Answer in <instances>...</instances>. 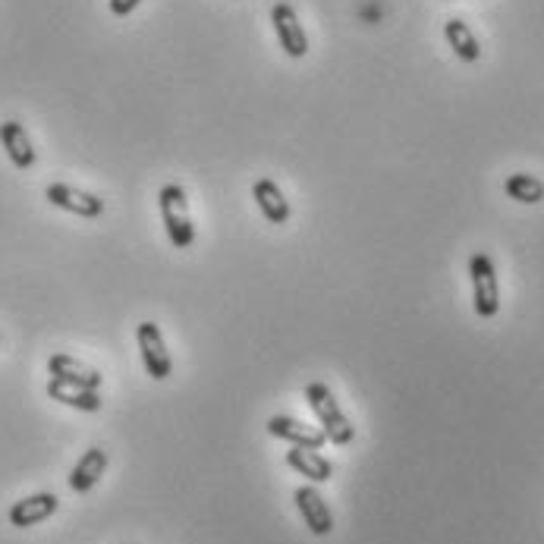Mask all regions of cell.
Segmentation results:
<instances>
[{
  "label": "cell",
  "mask_w": 544,
  "mask_h": 544,
  "mask_svg": "<svg viewBox=\"0 0 544 544\" xmlns=\"http://www.w3.org/2000/svg\"><path fill=\"white\" fill-rule=\"evenodd\" d=\"M306 400H309L312 412L318 416V425H321V431H324V438H328L331 444H337V447L353 444L356 428H353L350 419L343 416V409H340V403L334 400V394L328 390V384L312 381V384L306 387Z\"/></svg>",
  "instance_id": "1"
},
{
  "label": "cell",
  "mask_w": 544,
  "mask_h": 544,
  "mask_svg": "<svg viewBox=\"0 0 544 544\" xmlns=\"http://www.w3.org/2000/svg\"><path fill=\"white\" fill-rule=\"evenodd\" d=\"M158 205H161V221H164L170 243L177 249H189L195 243V224L189 217V202H186L183 186H177V183L161 186Z\"/></svg>",
  "instance_id": "2"
},
{
  "label": "cell",
  "mask_w": 544,
  "mask_h": 544,
  "mask_svg": "<svg viewBox=\"0 0 544 544\" xmlns=\"http://www.w3.org/2000/svg\"><path fill=\"white\" fill-rule=\"evenodd\" d=\"M469 277H472V306L478 318H494L500 312V287L494 261L485 252H475L469 258Z\"/></svg>",
  "instance_id": "3"
},
{
  "label": "cell",
  "mask_w": 544,
  "mask_h": 544,
  "mask_svg": "<svg viewBox=\"0 0 544 544\" xmlns=\"http://www.w3.org/2000/svg\"><path fill=\"white\" fill-rule=\"evenodd\" d=\"M136 340H139V350H142V365L148 378L155 381H164L173 375V359L167 353V343H164V334L155 321H142L136 328Z\"/></svg>",
  "instance_id": "4"
},
{
  "label": "cell",
  "mask_w": 544,
  "mask_h": 544,
  "mask_svg": "<svg viewBox=\"0 0 544 544\" xmlns=\"http://www.w3.org/2000/svg\"><path fill=\"white\" fill-rule=\"evenodd\" d=\"M271 23H274L277 41H280V48H284L287 57L299 60V57L309 54V35H306V29H302L299 16L290 4H277L271 10Z\"/></svg>",
  "instance_id": "5"
},
{
  "label": "cell",
  "mask_w": 544,
  "mask_h": 544,
  "mask_svg": "<svg viewBox=\"0 0 544 544\" xmlns=\"http://www.w3.org/2000/svg\"><path fill=\"white\" fill-rule=\"evenodd\" d=\"M45 199L60 208V211H70L76 217H101L104 214V202L92 192H82L76 186H67V183H51L45 189Z\"/></svg>",
  "instance_id": "6"
},
{
  "label": "cell",
  "mask_w": 544,
  "mask_h": 544,
  "mask_svg": "<svg viewBox=\"0 0 544 544\" xmlns=\"http://www.w3.org/2000/svg\"><path fill=\"white\" fill-rule=\"evenodd\" d=\"M293 500H296L299 516H302V522L309 526L312 535L324 538V535H331V532H334V513H331V507L324 504V497H321L312 485L296 488Z\"/></svg>",
  "instance_id": "7"
},
{
  "label": "cell",
  "mask_w": 544,
  "mask_h": 544,
  "mask_svg": "<svg viewBox=\"0 0 544 544\" xmlns=\"http://www.w3.org/2000/svg\"><path fill=\"white\" fill-rule=\"evenodd\" d=\"M60 500L57 494L51 491H41V494H32V497H23L16 500V504L10 507V526L16 529H29V526H38V522H45L57 513Z\"/></svg>",
  "instance_id": "8"
},
{
  "label": "cell",
  "mask_w": 544,
  "mask_h": 544,
  "mask_svg": "<svg viewBox=\"0 0 544 544\" xmlns=\"http://www.w3.org/2000/svg\"><path fill=\"white\" fill-rule=\"evenodd\" d=\"M268 434H274V438L287 441L293 447H309V450H321L324 441H328L321 428H312L306 422H296L290 416H274V419H268Z\"/></svg>",
  "instance_id": "9"
},
{
  "label": "cell",
  "mask_w": 544,
  "mask_h": 544,
  "mask_svg": "<svg viewBox=\"0 0 544 544\" xmlns=\"http://www.w3.org/2000/svg\"><path fill=\"white\" fill-rule=\"evenodd\" d=\"M48 372H51V378H57V381L79 384V387H89V390H98L101 381H104V375L95 372L92 365H85V362H79L76 356H67V353H54V356L48 359Z\"/></svg>",
  "instance_id": "10"
},
{
  "label": "cell",
  "mask_w": 544,
  "mask_h": 544,
  "mask_svg": "<svg viewBox=\"0 0 544 544\" xmlns=\"http://www.w3.org/2000/svg\"><path fill=\"white\" fill-rule=\"evenodd\" d=\"M0 145H4L7 151V158L13 161L16 170H32L35 167V148H32V139L29 133L23 129V123H16V120H7V123H0Z\"/></svg>",
  "instance_id": "11"
},
{
  "label": "cell",
  "mask_w": 544,
  "mask_h": 544,
  "mask_svg": "<svg viewBox=\"0 0 544 544\" xmlns=\"http://www.w3.org/2000/svg\"><path fill=\"white\" fill-rule=\"evenodd\" d=\"M252 199H255L258 211L268 217V224H287V221H290L293 208H290L287 195L280 192V186H277L274 180H268V177L255 180V186H252Z\"/></svg>",
  "instance_id": "12"
},
{
  "label": "cell",
  "mask_w": 544,
  "mask_h": 544,
  "mask_svg": "<svg viewBox=\"0 0 544 544\" xmlns=\"http://www.w3.org/2000/svg\"><path fill=\"white\" fill-rule=\"evenodd\" d=\"M107 469V453L101 447H92V450H85L82 453V460L73 466L70 472V488L76 494H85V491H92L98 482H101V475Z\"/></svg>",
  "instance_id": "13"
},
{
  "label": "cell",
  "mask_w": 544,
  "mask_h": 544,
  "mask_svg": "<svg viewBox=\"0 0 544 544\" xmlns=\"http://www.w3.org/2000/svg\"><path fill=\"white\" fill-rule=\"evenodd\" d=\"M48 397L57 400V403H63V406H73L79 412H98L101 409L98 390L79 387V384H67V381H57V378L48 381Z\"/></svg>",
  "instance_id": "14"
},
{
  "label": "cell",
  "mask_w": 544,
  "mask_h": 544,
  "mask_svg": "<svg viewBox=\"0 0 544 544\" xmlns=\"http://www.w3.org/2000/svg\"><path fill=\"white\" fill-rule=\"evenodd\" d=\"M287 463L302 475L309 478V482H328V478L334 475V466L331 460H324V456L318 450H309V447H290L287 450Z\"/></svg>",
  "instance_id": "15"
},
{
  "label": "cell",
  "mask_w": 544,
  "mask_h": 544,
  "mask_svg": "<svg viewBox=\"0 0 544 544\" xmlns=\"http://www.w3.org/2000/svg\"><path fill=\"white\" fill-rule=\"evenodd\" d=\"M444 38H447V45L453 48V54L460 57L463 63H475L478 57H482L478 38L469 29V23H463V19H447V23H444Z\"/></svg>",
  "instance_id": "16"
},
{
  "label": "cell",
  "mask_w": 544,
  "mask_h": 544,
  "mask_svg": "<svg viewBox=\"0 0 544 544\" xmlns=\"http://www.w3.org/2000/svg\"><path fill=\"white\" fill-rule=\"evenodd\" d=\"M504 192L510 195L513 202H519V205H538V202H544V183L538 177H532V173H513V177H507Z\"/></svg>",
  "instance_id": "17"
},
{
  "label": "cell",
  "mask_w": 544,
  "mask_h": 544,
  "mask_svg": "<svg viewBox=\"0 0 544 544\" xmlns=\"http://www.w3.org/2000/svg\"><path fill=\"white\" fill-rule=\"evenodd\" d=\"M139 4H142V0H111V13L114 16H129Z\"/></svg>",
  "instance_id": "18"
}]
</instances>
